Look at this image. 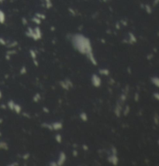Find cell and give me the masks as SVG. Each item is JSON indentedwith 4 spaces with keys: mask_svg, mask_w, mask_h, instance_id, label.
<instances>
[{
    "mask_svg": "<svg viewBox=\"0 0 159 166\" xmlns=\"http://www.w3.org/2000/svg\"><path fill=\"white\" fill-rule=\"evenodd\" d=\"M44 111H46V112H47V113H48V109H47L46 108H44Z\"/></svg>",
    "mask_w": 159,
    "mask_h": 166,
    "instance_id": "30",
    "label": "cell"
},
{
    "mask_svg": "<svg viewBox=\"0 0 159 166\" xmlns=\"http://www.w3.org/2000/svg\"><path fill=\"white\" fill-rule=\"evenodd\" d=\"M66 160V155L64 154V152H61L60 154V156H59V160L57 162V165H61L64 164V162H65Z\"/></svg>",
    "mask_w": 159,
    "mask_h": 166,
    "instance_id": "3",
    "label": "cell"
},
{
    "mask_svg": "<svg viewBox=\"0 0 159 166\" xmlns=\"http://www.w3.org/2000/svg\"><path fill=\"white\" fill-rule=\"evenodd\" d=\"M14 106H15V104L13 103V101H9V103H8V106L9 107V109H14Z\"/></svg>",
    "mask_w": 159,
    "mask_h": 166,
    "instance_id": "14",
    "label": "cell"
},
{
    "mask_svg": "<svg viewBox=\"0 0 159 166\" xmlns=\"http://www.w3.org/2000/svg\"><path fill=\"white\" fill-rule=\"evenodd\" d=\"M29 156H30V154H26V155H24V156H23V159H27Z\"/></svg>",
    "mask_w": 159,
    "mask_h": 166,
    "instance_id": "25",
    "label": "cell"
},
{
    "mask_svg": "<svg viewBox=\"0 0 159 166\" xmlns=\"http://www.w3.org/2000/svg\"><path fill=\"white\" fill-rule=\"evenodd\" d=\"M26 72V68H25V67H23V68L22 69H21V72H20V73H21V74H25Z\"/></svg>",
    "mask_w": 159,
    "mask_h": 166,
    "instance_id": "23",
    "label": "cell"
},
{
    "mask_svg": "<svg viewBox=\"0 0 159 166\" xmlns=\"http://www.w3.org/2000/svg\"><path fill=\"white\" fill-rule=\"evenodd\" d=\"M33 21L36 22L37 24H40V23H41V21H40V19H39V18H34V19H33Z\"/></svg>",
    "mask_w": 159,
    "mask_h": 166,
    "instance_id": "20",
    "label": "cell"
},
{
    "mask_svg": "<svg viewBox=\"0 0 159 166\" xmlns=\"http://www.w3.org/2000/svg\"><path fill=\"white\" fill-rule=\"evenodd\" d=\"M30 54H31V56H32V58H33V59H36V54H35V52L34 51V50H30Z\"/></svg>",
    "mask_w": 159,
    "mask_h": 166,
    "instance_id": "18",
    "label": "cell"
},
{
    "mask_svg": "<svg viewBox=\"0 0 159 166\" xmlns=\"http://www.w3.org/2000/svg\"><path fill=\"white\" fill-rule=\"evenodd\" d=\"M120 109L119 107H117L115 109V114L117 115V116H120Z\"/></svg>",
    "mask_w": 159,
    "mask_h": 166,
    "instance_id": "17",
    "label": "cell"
},
{
    "mask_svg": "<svg viewBox=\"0 0 159 166\" xmlns=\"http://www.w3.org/2000/svg\"><path fill=\"white\" fill-rule=\"evenodd\" d=\"M129 109H130L129 106H127V107H126V110L124 111V115H127V112L129 113Z\"/></svg>",
    "mask_w": 159,
    "mask_h": 166,
    "instance_id": "22",
    "label": "cell"
},
{
    "mask_svg": "<svg viewBox=\"0 0 159 166\" xmlns=\"http://www.w3.org/2000/svg\"><path fill=\"white\" fill-rule=\"evenodd\" d=\"M83 148H84L85 150H88V147L85 144V145H83Z\"/></svg>",
    "mask_w": 159,
    "mask_h": 166,
    "instance_id": "29",
    "label": "cell"
},
{
    "mask_svg": "<svg viewBox=\"0 0 159 166\" xmlns=\"http://www.w3.org/2000/svg\"><path fill=\"white\" fill-rule=\"evenodd\" d=\"M42 127H46V128H48V129H50V130H53V127H52V126L51 125H50V124H42Z\"/></svg>",
    "mask_w": 159,
    "mask_h": 166,
    "instance_id": "15",
    "label": "cell"
},
{
    "mask_svg": "<svg viewBox=\"0 0 159 166\" xmlns=\"http://www.w3.org/2000/svg\"><path fill=\"white\" fill-rule=\"evenodd\" d=\"M158 93H155V94H154V96H155V98H156V99H159V97H158Z\"/></svg>",
    "mask_w": 159,
    "mask_h": 166,
    "instance_id": "26",
    "label": "cell"
},
{
    "mask_svg": "<svg viewBox=\"0 0 159 166\" xmlns=\"http://www.w3.org/2000/svg\"><path fill=\"white\" fill-rule=\"evenodd\" d=\"M1 96H2V93H1V92H0V98H1Z\"/></svg>",
    "mask_w": 159,
    "mask_h": 166,
    "instance_id": "31",
    "label": "cell"
},
{
    "mask_svg": "<svg viewBox=\"0 0 159 166\" xmlns=\"http://www.w3.org/2000/svg\"><path fill=\"white\" fill-rule=\"evenodd\" d=\"M55 137H56V140H57V143H61V136L60 134H57Z\"/></svg>",
    "mask_w": 159,
    "mask_h": 166,
    "instance_id": "16",
    "label": "cell"
},
{
    "mask_svg": "<svg viewBox=\"0 0 159 166\" xmlns=\"http://www.w3.org/2000/svg\"><path fill=\"white\" fill-rule=\"evenodd\" d=\"M40 99V95L39 94H37L36 96H34V102H38V100L39 99Z\"/></svg>",
    "mask_w": 159,
    "mask_h": 166,
    "instance_id": "19",
    "label": "cell"
},
{
    "mask_svg": "<svg viewBox=\"0 0 159 166\" xmlns=\"http://www.w3.org/2000/svg\"><path fill=\"white\" fill-rule=\"evenodd\" d=\"M13 109H15V111H16L17 113H19L20 112H21V107H20L19 105H16V104H15Z\"/></svg>",
    "mask_w": 159,
    "mask_h": 166,
    "instance_id": "11",
    "label": "cell"
},
{
    "mask_svg": "<svg viewBox=\"0 0 159 166\" xmlns=\"http://www.w3.org/2000/svg\"><path fill=\"white\" fill-rule=\"evenodd\" d=\"M109 161L110 162H112L113 165H117V162H118V159L117 156H115V155H113V157H111L110 158H109Z\"/></svg>",
    "mask_w": 159,
    "mask_h": 166,
    "instance_id": "6",
    "label": "cell"
},
{
    "mask_svg": "<svg viewBox=\"0 0 159 166\" xmlns=\"http://www.w3.org/2000/svg\"><path fill=\"white\" fill-rule=\"evenodd\" d=\"M52 127L54 130L57 131V130H60L62 128V124H61V123H60V122H56V123H54V124H53Z\"/></svg>",
    "mask_w": 159,
    "mask_h": 166,
    "instance_id": "5",
    "label": "cell"
},
{
    "mask_svg": "<svg viewBox=\"0 0 159 166\" xmlns=\"http://www.w3.org/2000/svg\"><path fill=\"white\" fill-rule=\"evenodd\" d=\"M86 54H87V56H88V58H89V60L91 61V62H92L94 65H96V61H95L94 56H93V54H92V52L90 51V52H89V53H87Z\"/></svg>",
    "mask_w": 159,
    "mask_h": 166,
    "instance_id": "4",
    "label": "cell"
},
{
    "mask_svg": "<svg viewBox=\"0 0 159 166\" xmlns=\"http://www.w3.org/2000/svg\"><path fill=\"white\" fill-rule=\"evenodd\" d=\"M3 1H4V0H0V2H2Z\"/></svg>",
    "mask_w": 159,
    "mask_h": 166,
    "instance_id": "32",
    "label": "cell"
},
{
    "mask_svg": "<svg viewBox=\"0 0 159 166\" xmlns=\"http://www.w3.org/2000/svg\"><path fill=\"white\" fill-rule=\"evenodd\" d=\"M121 99H122L123 101H124L125 99H126V96L125 95H122V96H121Z\"/></svg>",
    "mask_w": 159,
    "mask_h": 166,
    "instance_id": "24",
    "label": "cell"
},
{
    "mask_svg": "<svg viewBox=\"0 0 159 166\" xmlns=\"http://www.w3.org/2000/svg\"><path fill=\"white\" fill-rule=\"evenodd\" d=\"M138 97H139V96H138V94L137 93V94H136V95H135V100L136 101H138Z\"/></svg>",
    "mask_w": 159,
    "mask_h": 166,
    "instance_id": "27",
    "label": "cell"
},
{
    "mask_svg": "<svg viewBox=\"0 0 159 166\" xmlns=\"http://www.w3.org/2000/svg\"><path fill=\"white\" fill-rule=\"evenodd\" d=\"M92 84L95 87H99L100 85H101V80L99 77H98L97 75H93L92 77Z\"/></svg>",
    "mask_w": 159,
    "mask_h": 166,
    "instance_id": "2",
    "label": "cell"
},
{
    "mask_svg": "<svg viewBox=\"0 0 159 166\" xmlns=\"http://www.w3.org/2000/svg\"><path fill=\"white\" fill-rule=\"evenodd\" d=\"M0 148L7 150L8 149V145H7L6 143H5V142H0Z\"/></svg>",
    "mask_w": 159,
    "mask_h": 166,
    "instance_id": "8",
    "label": "cell"
},
{
    "mask_svg": "<svg viewBox=\"0 0 159 166\" xmlns=\"http://www.w3.org/2000/svg\"><path fill=\"white\" fill-rule=\"evenodd\" d=\"M99 72H100V74H102V75H108L110 74L109 70H107V69H101V70H99Z\"/></svg>",
    "mask_w": 159,
    "mask_h": 166,
    "instance_id": "9",
    "label": "cell"
},
{
    "mask_svg": "<svg viewBox=\"0 0 159 166\" xmlns=\"http://www.w3.org/2000/svg\"><path fill=\"white\" fill-rule=\"evenodd\" d=\"M73 154H74L75 157L77 156V151H73Z\"/></svg>",
    "mask_w": 159,
    "mask_h": 166,
    "instance_id": "28",
    "label": "cell"
},
{
    "mask_svg": "<svg viewBox=\"0 0 159 166\" xmlns=\"http://www.w3.org/2000/svg\"><path fill=\"white\" fill-rule=\"evenodd\" d=\"M60 84H61V86H62V87L64 88V89H68L69 85H68V84H67L66 82H64V81H61Z\"/></svg>",
    "mask_w": 159,
    "mask_h": 166,
    "instance_id": "12",
    "label": "cell"
},
{
    "mask_svg": "<svg viewBox=\"0 0 159 166\" xmlns=\"http://www.w3.org/2000/svg\"><path fill=\"white\" fill-rule=\"evenodd\" d=\"M80 117H81V119H82L83 121H87L88 117H87V115L85 114V113H81V114H80Z\"/></svg>",
    "mask_w": 159,
    "mask_h": 166,
    "instance_id": "10",
    "label": "cell"
},
{
    "mask_svg": "<svg viewBox=\"0 0 159 166\" xmlns=\"http://www.w3.org/2000/svg\"><path fill=\"white\" fill-rule=\"evenodd\" d=\"M5 22V14L4 12L0 9V23H3Z\"/></svg>",
    "mask_w": 159,
    "mask_h": 166,
    "instance_id": "7",
    "label": "cell"
},
{
    "mask_svg": "<svg viewBox=\"0 0 159 166\" xmlns=\"http://www.w3.org/2000/svg\"><path fill=\"white\" fill-rule=\"evenodd\" d=\"M74 44L78 50H79L82 54H87L92 51V47H91L90 41L89 39H87L82 35L75 36Z\"/></svg>",
    "mask_w": 159,
    "mask_h": 166,
    "instance_id": "1",
    "label": "cell"
},
{
    "mask_svg": "<svg viewBox=\"0 0 159 166\" xmlns=\"http://www.w3.org/2000/svg\"><path fill=\"white\" fill-rule=\"evenodd\" d=\"M152 81H153V83L155 84L156 86H158V85H159V83H158L159 80H158V78L157 77L153 78H152Z\"/></svg>",
    "mask_w": 159,
    "mask_h": 166,
    "instance_id": "13",
    "label": "cell"
},
{
    "mask_svg": "<svg viewBox=\"0 0 159 166\" xmlns=\"http://www.w3.org/2000/svg\"><path fill=\"white\" fill-rule=\"evenodd\" d=\"M0 44H2V45L6 44V42H5V40L2 39V38H0Z\"/></svg>",
    "mask_w": 159,
    "mask_h": 166,
    "instance_id": "21",
    "label": "cell"
}]
</instances>
